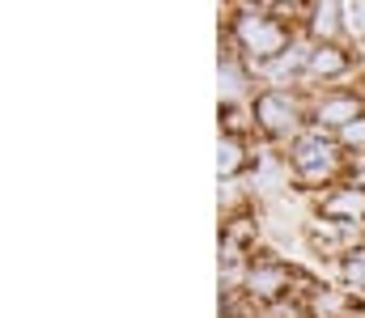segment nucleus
Here are the masks:
<instances>
[{"label":"nucleus","mask_w":365,"mask_h":318,"mask_svg":"<svg viewBox=\"0 0 365 318\" xmlns=\"http://www.w3.org/2000/svg\"><path fill=\"white\" fill-rule=\"evenodd\" d=\"M234 38L247 55V64L268 68L272 60H280L289 51V26L272 17V9H242V17L234 21Z\"/></svg>","instance_id":"1"},{"label":"nucleus","mask_w":365,"mask_h":318,"mask_svg":"<svg viewBox=\"0 0 365 318\" xmlns=\"http://www.w3.org/2000/svg\"><path fill=\"white\" fill-rule=\"evenodd\" d=\"M247 166H251L247 140H242V136H221V140H217V174H221V179H238Z\"/></svg>","instance_id":"9"},{"label":"nucleus","mask_w":365,"mask_h":318,"mask_svg":"<svg viewBox=\"0 0 365 318\" xmlns=\"http://www.w3.org/2000/svg\"><path fill=\"white\" fill-rule=\"evenodd\" d=\"M319 212L327 221H340V225H353V221H365V183H344L336 191H327L319 200Z\"/></svg>","instance_id":"6"},{"label":"nucleus","mask_w":365,"mask_h":318,"mask_svg":"<svg viewBox=\"0 0 365 318\" xmlns=\"http://www.w3.org/2000/svg\"><path fill=\"white\" fill-rule=\"evenodd\" d=\"M349 68H353V55H349L340 43H314L302 81H331V77H344Z\"/></svg>","instance_id":"7"},{"label":"nucleus","mask_w":365,"mask_h":318,"mask_svg":"<svg viewBox=\"0 0 365 318\" xmlns=\"http://www.w3.org/2000/svg\"><path fill=\"white\" fill-rule=\"evenodd\" d=\"M365 115V102L357 94H349V90H340V94H323L319 102L310 106V123L319 127V132H344L353 119H361Z\"/></svg>","instance_id":"5"},{"label":"nucleus","mask_w":365,"mask_h":318,"mask_svg":"<svg viewBox=\"0 0 365 318\" xmlns=\"http://www.w3.org/2000/svg\"><path fill=\"white\" fill-rule=\"evenodd\" d=\"M344 30H349L353 38H361V43H365V0L344 4Z\"/></svg>","instance_id":"12"},{"label":"nucleus","mask_w":365,"mask_h":318,"mask_svg":"<svg viewBox=\"0 0 365 318\" xmlns=\"http://www.w3.org/2000/svg\"><path fill=\"white\" fill-rule=\"evenodd\" d=\"M289 166H293V174H297L302 183H323V179H331V174L340 170V140H331L327 132L310 127V132H302V136L293 140Z\"/></svg>","instance_id":"2"},{"label":"nucleus","mask_w":365,"mask_h":318,"mask_svg":"<svg viewBox=\"0 0 365 318\" xmlns=\"http://www.w3.org/2000/svg\"><path fill=\"white\" fill-rule=\"evenodd\" d=\"M306 13H310V17H306L310 38H314V43H336V34L344 30V4L323 0V4H310Z\"/></svg>","instance_id":"8"},{"label":"nucleus","mask_w":365,"mask_h":318,"mask_svg":"<svg viewBox=\"0 0 365 318\" xmlns=\"http://www.w3.org/2000/svg\"><path fill=\"white\" fill-rule=\"evenodd\" d=\"M217 81H221V98L225 102H234V98H242L247 94V64H238V60H221V73H217Z\"/></svg>","instance_id":"10"},{"label":"nucleus","mask_w":365,"mask_h":318,"mask_svg":"<svg viewBox=\"0 0 365 318\" xmlns=\"http://www.w3.org/2000/svg\"><path fill=\"white\" fill-rule=\"evenodd\" d=\"M289 285H293V267H284L280 259H259L242 272V293L255 306H272L280 297H289Z\"/></svg>","instance_id":"4"},{"label":"nucleus","mask_w":365,"mask_h":318,"mask_svg":"<svg viewBox=\"0 0 365 318\" xmlns=\"http://www.w3.org/2000/svg\"><path fill=\"white\" fill-rule=\"evenodd\" d=\"M251 119H255V127L259 132H268V136H302V119H306V110H302V98L297 94H289V90H259L255 94V102H251Z\"/></svg>","instance_id":"3"},{"label":"nucleus","mask_w":365,"mask_h":318,"mask_svg":"<svg viewBox=\"0 0 365 318\" xmlns=\"http://www.w3.org/2000/svg\"><path fill=\"white\" fill-rule=\"evenodd\" d=\"M336 140H340V149H357V153H365V115L353 119L344 132H336Z\"/></svg>","instance_id":"11"}]
</instances>
